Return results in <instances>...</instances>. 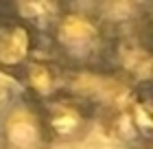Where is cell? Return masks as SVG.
Instances as JSON below:
<instances>
[{"label":"cell","instance_id":"1","mask_svg":"<svg viewBox=\"0 0 153 149\" xmlns=\"http://www.w3.org/2000/svg\"><path fill=\"white\" fill-rule=\"evenodd\" d=\"M46 37L51 40L57 59L66 66H92L109 46L107 24L99 13L66 4Z\"/></svg>","mask_w":153,"mask_h":149},{"label":"cell","instance_id":"2","mask_svg":"<svg viewBox=\"0 0 153 149\" xmlns=\"http://www.w3.org/2000/svg\"><path fill=\"white\" fill-rule=\"evenodd\" d=\"M42 105L29 94H18L0 110V149H48Z\"/></svg>","mask_w":153,"mask_h":149},{"label":"cell","instance_id":"3","mask_svg":"<svg viewBox=\"0 0 153 149\" xmlns=\"http://www.w3.org/2000/svg\"><path fill=\"white\" fill-rule=\"evenodd\" d=\"M39 105H42V116H44V125H46L51 145L81 143L94 127L96 112L88 99L66 92V94Z\"/></svg>","mask_w":153,"mask_h":149},{"label":"cell","instance_id":"4","mask_svg":"<svg viewBox=\"0 0 153 149\" xmlns=\"http://www.w3.org/2000/svg\"><path fill=\"white\" fill-rule=\"evenodd\" d=\"M39 31L16 11L0 18V73L9 77H22L24 70L37 59Z\"/></svg>","mask_w":153,"mask_h":149},{"label":"cell","instance_id":"5","mask_svg":"<svg viewBox=\"0 0 153 149\" xmlns=\"http://www.w3.org/2000/svg\"><path fill=\"white\" fill-rule=\"evenodd\" d=\"M24 83V94H29L33 101L46 103L61 94H66L68 88V70L66 64L59 59H33L31 66L20 77Z\"/></svg>","mask_w":153,"mask_h":149},{"label":"cell","instance_id":"6","mask_svg":"<svg viewBox=\"0 0 153 149\" xmlns=\"http://www.w3.org/2000/svg\"><path fill=\"white\" fill-rule=\"evenodd\" d=\"M127 149H153V136H144L136 143H131Z\"/></svg>","mask_w":153,"mask_h":149},{"label":"cell","instance_id":"7","mask_svg":"<svg viewBox=\"0 0 153 149\" xmlns=\"http://www.w3.org/2000/svg\"><path fill=\"white\" fill-rule=\"evenodd\" d=\"M147 26H149V31H151V35H153V9H147Z\"/></svg>","mask_w":153,"mask_h":149}]
</instances>
